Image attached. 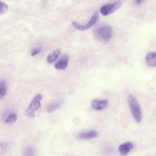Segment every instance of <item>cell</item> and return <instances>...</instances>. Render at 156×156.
Wrapping results in <instances>:
<instances>
[{"label":"cell","instance_id":"6da1fadb","mask_svg":"<svg viewBox=\"0 0 156 156\" xmlns=\"http://www.w3.org/2000/svg\"><path fill=\"white\" fill-rule=\"evenodd\" d=\"M94 35L98 41L106 42L112 39L113 35V31L110 26H103L97 28L94 30Z\"/></svg>","mask_w":156,"mask_h":156},{"label":"cell","instance_id":"7a4b0ae2","mask_svg":"<svg viewBox=\"0 0 156 156\" xmlns=\"http://www.w3.org/2000/svg\"><path fill=\"white\" fill-rule=\"evenodd\" d=\"M128 103L132 115L138 123H140L142 119L141 109L137 100L132 94H130L128 98Z\"/></svg>","mask_w":156,"mask_h":156},{"label":"cell","instance_id":"3957f363","mask_svg":"<svg viewBox=\"0 0 156 156\" xmlns=\"http://www.w3.org/2000/svg\"><path fill=\"white\" fill-rule=\"evenodd\" d=\"M42 98L41 94H38L34 97L26 111L27 115L31 117H34V112L41 107V101Z\"/></svg>","mask_w":156,"mask_h":156},{"label":"cell","instance_id":"277c9868","mask_svg":"<svg viewBox=\"0 0 156 156\" xmlns=\"http://www.w3.org/2000/svg\"><path fill=\"white\" fill-rule=\"evenodd\" d=\"M122 3L121 1L119 0L112 3L105 5L101 8V12L104 16L112 14L121 6Z\"/></svg>","mask_w":156,"mask_h":156},{"label":"cell","instance_id":"5b68a950","mask_svg":"<svg viewBox=\"0 0 156 156\" xmlns=\"http://www.w3.org/2000/svg\"><path fill=\"white\" fill-rule=\"evenodd\" d=\"M98 14L96 12L92 16L90 20L85 25H81L75 21H73L72 25L76 29L80 30H84L90 28L97 21L98 19Z\"/></svg>","mask_w":156,"mask_h":156},{"label":"cell","instance_id":"8992f818","mask_svg":"<svg viewBox=\"0 0 156 156\" xmlns=\"http://www.w3.org/2000/svg\"><path fill=\"white\" fill-rule=\"evenodd\" d=\"M146 64L150 67H155L156 66V52H150L146 55L145 58Z\"/></svg>","mask_w":156,"mask_h":156},{"label":"cell","instance_id":"52a82bcc","mask_svg":"<svg viewBox=\"0 0 156 156\" xmlns=\"http://www.w3.org/2000/svg\"><path fill=\"white\" fill-rule=\"evenodd\" d=\"M108 101L104 99L99 100L95 99L92 102L91 106L92 108L95 110H100L104 109L107 105Z\"/></svg>","mask_w":156,"mask_h":156},{"label":"cell","instance_id":"ba28073f","mask_svg":"<svg viewBox=\"0 0 156 156\" xmlns=\"http://www.w3.org/2000/svg\"><path fill=\"white\" fill-rule=\"evenodd\" d=\"M69 61V57L67 54L64 55L55 64V68L58 70H64L67 67Z\"/></svg>","mask_w":156,"mask_h":156},{"label":"cell","instance_id":"9c48e42d","mask_svg":"<svg viewBox=\"0 0 156 156\" xmlns=\"http://www.w3.org/2000/svg\"><path fill=\"white\" fill-rule=\"evenodd\" d=\"M133 147L134 145L132 143L127 142L120 145L118 149L121 154L125 155L128 154Z\"/></svg>","mask_w":156,"mask_h":156},{"label":"cell","instance_id":"30bf717a","mask_svg":"<svg viewBox=\"0 0 156 156\" xmlns=\"http://www.w3.org/2000/svg\"><path fill=\"white\" fill-rule=\"evenodd\" d=\"M98 135L96 131L93 130L88 132L81 133L79 134V136L81 139H90L96 137Z\"/></svg>","mask_w":156,"mask_h":156},{"label":"cell","instance_id":"8fae6325","mask_svg":"<svg viewBox=\"0 0 156 156\" xmlns=\"http://www.w3.org/2000/svg\"><path fill=\"white\" fill-rule=\"evenodd\" d=\"M61 103L57 101L51 102L48 105L47 108V111L48 113L52 112L58 109L61 106Z\"/></svg>","mask_w":156,"mask_h":156},{"label":"cell","instance_id":"7c38bea8","mask_svg":"<svg viewBox=\"0 0 156 156\" xmlns=\"http://www.w3.org/2000/svg\"><path fill=\"white\" fill-rule=\"evenodd\" d=\"M60 52V51L59 49L55 50L47 57V62L49 63H52L58 57Z\"/></svg>","mask_w":156,"mask_h":156},{"label":"cell","instance_id":"4fadbf2b","mask_svg":"<svg viewBox=\"0 0 156 156\" xmlns=\"http://www.w3.org/2000/svg\"><path fill=\"white\" fill-rule=\"evenodd\" d=\"M17 118V114L12 112L8 115L5 120V123L7 124H12L14 123Z\"/></svg>","mask_w":156,"mask_h":156},{"label":"cell","instance_id":"5bb4252c","mask_svg":"<svg viewBox=\"0 0 156 156\" xmlns=\"http://www.w3.org/2000/svg\"><path fill=\"white\" fill-rule=\"evenodd\" d=\"M6 85L4 80L0 81V99L2 98L6 93Z\"/></svg>","mask_w":156,"mask_h":156},{"label":"cell","instance_id":"9a60e30c","mask_svg":"<svg viewBox=\"0 0 156 156\" xmlns=\"http://www.w3.org/2000/svg\"><path fill=\"white\" fill-rule=\"evenodd\" d=\"M8 8V5L5 3L0 1V15L5 13Z\"/></svg>","mask_w":156,"mask_h":156},{"label":"cell","instance_id":"2e32d148","mask_svg":"<svg viewBox=\"0 0 156 156\" xmlns=\"http://www.w3.org/2000/svg\"><path fill=\"white\" fill-rule=\"evenodd\" d=\"M26 152L27 155H33L34 153V149L33 147H29L27 148Z\"/></svg>","mask_w":156,"mask_h":156},{"label":"cell","instance_id":"e0dca14e","mask_svg":"<svg viewBox=\"0 0 156 156\" xmlns=\"http://www.w3.org/2000/svg\"><path fill=\"white\" fill-rule=\"evenodd\" d=\"M41 51V49L40 48L35 49L32 51L31 55L32 56H34L40 53Z\"/></svg>","mask_w":156,"mask_h":156},{"label":"cell","instance_id":"ac0fdd59","mask_svg":"<svg viewBox=\"0 0 156 156\" xmlns=\"http://www.w3.org/2000/svg\"><path fill=\"white\" fill-rule=\"evenodd\" d=\"M7 147V144L5 143H0V148L3 151H5Z\"/></svg>","mask_w":156,"mask_h":156},{"label":"cell","instance_id":"d6986e66","mask_svg":"<svg viewBox=\"0 0 156 156\" xmlns=\"http://www.w3.org/2000/svg\"><path fill=\"white\" fill-rule=\"evenodd\" d=\"M142 0H136V3L137 4H139Z\"/></svg>","mask_w":156,"mask_h":156}]
</instances>
